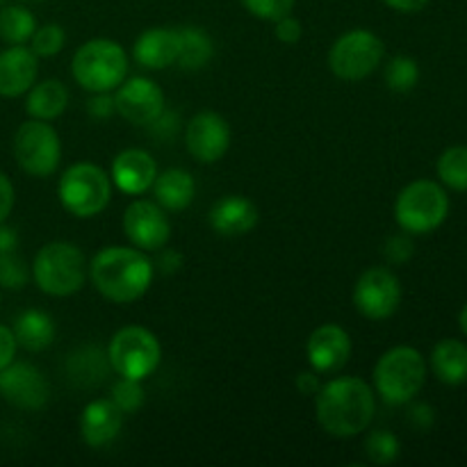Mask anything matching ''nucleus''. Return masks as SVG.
Instances as JSON below:
<instances>
[{"instance_id": "1", "label": "nucleus", "mask_w": 467, "mask_h": 467, "mask_svg": "<svg viewBox=\"0 0 467 467\" xmlns=\"http://www.w3.org/2000/svg\"><path fill=\"white\" fill-rule=\"evenodd\" d=\"M377 413V392L358 377H337L322 383L315 395V418L324 433L354 438L368 431Z\"/></svg>"}, {"instance_id": "2", "label": "nucleus", "mask_w": 467, "mask_h": 467, "mask_svg": "<svg viewBox=\"0 0 467 467\" xmlns=\"http://www.w3.org/2000/svg\"><path fill=\"white\" fill-rule=\"evenodd\" d=\"M155 267L137 246H105L91 258L89 281L112 304H132L149 292Z\"/></svg>"}, {"instance_id": "3", "label": "nucleus", "mask_w": 467, "mask_h": 467, "mask_svg": "<svg viewBox=\"0 0 467 467\" xmlns=\"http://www.w3.org/2000/svg\"><path fill=\"white\" fill-rule=\"evenodd\" d=\"M424 381H427V360L415 347H392L374 365V392L388 406L410 404L424 388Z\"/></svg>"}, {"instance_id": "4", "label": "nucleus", "mask_w": 467, "mask_h": 467, "mask_svg": "<svg viewBox=\"0 0 467 467\" xmlns=\"http://www.w3.org/2000/svg\"><path fill=\"white\" fill-rule=\"evenodd\" d=\"M30 272L44 295L71 296L85 285L89 265L80 246L71 242H48L36 251Z\"/></svg>"}, {"instance_id": "5", "label": "nucleus", "mask_w": 467, "mask_h": 467, "mask_svg": "<svg viewBox=\"0 0 467 467\" xmlns=\"http://www.w3.org/2000/svg\"><path fill=\"white\" fill-rule=\"evenodd\" d=\"M73 80L89 94L114 91L128 78V55L112 39H91L71 59Z\"/></svg>"}, {"instance_id": "6", "label": "nucleus", "mask_w": 467, "mask_h": 467, "mask_svg": "<svg viewBox=\"0 0 467 467\" xmlns=\"http://www.w3.org/2000/svg\"><path fill=\"white\" fill-rule=\"evenodd\" d=\"M57 196L62 208L78 219L103 213L112 199V178L94 162H76L59 176Z\"/></svg>"}, {"instance_id": "7", "label": "nucleus", "mask_w": 467, "mask_h": 467, "mask_svg": "<svg viewBox=\"0 0 467 467\" xmlns=\"http://www.w3.org/2000/svg\"><path fill=\"white\" fill-rule=\"evenodd\" d=\"M450 214V196L436 181H413L397 194L395 219L401 231L427 235L441 228Z\"/></svg>"}, {"instance_id": "8", "label": "nucleus", "mask_w": 467, "mask_h": 467, "mask_svg": "<svg viewBox=\"0 0 467 467\" xmlns=\"http://www.w3.org/2000/svg\"><path fill=\"white\" fill-rule=\"evenodd\" d=\"M108 360L119 377L144 381L162 363V347L149 328L123 327L109 340Z\"/></svg>"}, {"instance_id": "9", "label": "nucleus", "mask_w": 467, "mask_h": 467, "mask_svg": "<svg viewBox=\"0 0 467 467\" xmlns=\"http://www.w3.org/2000/svg\"><path fill=\"white\" fill-rule=\"evenodd\" d=\"M386 46L379 35L365 27L345 32L328 48V68L340 80L356 82L372 76L383 62Z\"/></svg>"}, {"instance_id": "10", "label": "nucleus", "mask_w": 467, "mask_h": 467, "mask_svg": "<svg viewBox=\"0 0 467 467\" xmlns=\"http://www.w3.org/2000/svg\"><path fill=\"white\" fill-rule=\"evenodd\" d=\"M14 158L18 167L32 178H48L57 171L62 160V141L50 121L30 119L18 126L14 135Z\"/></svg>"}, {"instance_id": "11", "label": "nucleus", "mask_w": 467, "mask_h": 467, "mask_svg": "<svg viewBox=\"0 0 467 467\" xmlns=\"http://www.w3.org/2000/svg\"><path fill=\"white\" fill-rule=\"evenodd\" d=\"M401 283L388 267H369L354 285V306L363 317L372 322L390 319L400 310Z\"/></svg>"}, {"instance_id": "12", "label": "nucleus", "mask_w": 467, "mask_h": 467, "mask_svg": "<svg viewBox=\"0 0 467 467\" xmlns=\"http://www.w3.org/2000/svg\"><path fill=\"white\" fill-rule=\"evenodd\" d=\"M123 233L128 242L146 254H155L162 246H167L171 237V223H169L167 210L155 201L137 199L126 208L121 219Z\"/></svg>"}, {"instance_id": "13", "label": "nucleus", "mask_w": 467, "mask_h": 467, "mask_svg": "<svg viewBox=\"0 0 467 467\" xmlns=\"http://www.w3.org/2000/svg\"><path fill=\"white\" fill-rule=\"evenodd\" d=\"M112 94L117 114L130 121L132 126H149L164 109L162 87L150 78H126Z\"/></svg>"}, {"instance_id": "14", "label": "nucleus", "mask_w": 467, "mask_h": 467, "mask_svg": "<svg viewBox=\"0 0 467 467\" xmlns=\"http://www.w3.org/2000/svg\"><path fill=\"white\" fill-rule=\"evenodd\" d=\"M185 146L196 162H219L231 149V126L213 109L194 114L185 128Z\"/></svg>"}, {"instance_id": "15", "label": "nucleus", "mask_w": 467, "mask_h": 467, "mask_svg": "<svg viewBox=\"0 0 467 467\" xmlns=\"http://www.w3.org/2000/svg\"><path fill=\"white\" fill-rule=\"evenodd\" d=\"M0 397L14 409L39 410L48 404V381L30 363H12L0 369Z\"/></svg>"}, {"instance_id": "16", "label": "nucleus", "mask_w": 467, "mask_h": 467, "mask_svg": "<svg viewBox=\"0 0 467 467\" xmlns=\"http://www.w3.org/2000/svg\"><path fill=\"white\" fill-rule=\"evenodd\" d=\"M306 358L319 374H336L349 363L351 337L337 324H322L306 340Z\"/></svg>"}, {"instance_id": "17", "label": "nucleus", "mask_w": 467, "mask_h": 467, "mask_svg": "<svg viewBox=\"0 0 467 467\" xmlns=\"http://www.w3.org/2000/svg\"><path fill=\"white\" fill-rule=\"evenodd\" d=\"M158 173V162L149 150L126 149L112 160L109 178L119 192L128 196H140L153 187Z\"/></svg>"}, {"instance_id": "18", "label": "nucleus", "mask_w": 467, "mask_h": 467, "mask_svg": "<svg viewBox=\"0 0 467 467\" xmlns=\"http://www.w3.org/2000/svg\"><path fill=\"white\" fill-rule=\"evenodd\" d=\"M39 76V57L26 44L0 50V96L18 99L27 94Z\"/></svg>"}, {"instance_id": "19", "label": "nucleus", "mask_w": 467, "mask_h": 467, "mask_svg": "<svg viewBox=\"0 0 467 467\" xmlns=\"http://www.w3.org/2000/svg\"><path fill=\"white\" fill-rule=\"evenodd\" d=\"M181 55V30L178 27H149L132 44V57L149 71H164L173 67Z\"/></svg>"}, {"instance_id": "20", "label": "nucleus", "mask_w": 467, "mask_h": 467, "mask_svg": "<svg viewBox=\"0 0 467 467\" xmlns=\"http://www.w3.org/2000/svg\"><path fill=\"white\" fill-rule=\"evenodd\" d=\"M258 219L260 214L254 201L240 194H228L219 199L208 214L213 231L223 237L246 235L258 226Z\"/></svg>"}, {"instance_id": "21", "label": "nucleus", "mask_w": 467, "mask_h": 467, "mask_svg": "<svg viewBox=\"0 0 467 467\" xmlns=\"http://www.w3.org/2000/svg\"><path fill=\"white\" fill-rule=\"evenodd\" d=\"M123 413L112 404V400H94L82 409L80 436L85 445L99 447L109 445L121 433Z\"/></svg>"}, {"instance_id": "22", "label": "nucleus", "mask_w": 467, "mask_h": 467, "mask_svg": "<svg viewBox=\"0 0 467 467\" xmlns=\"http://www.w3.org/2000/svg\"><path fill=\"white\" fill-rule=\"evenodd\" d=\"M153 196L155 203L162 205L167 213H182L192 205L196 196V181L187 169H167V171L158 173L153 182Z\"/></svg>"}, {"instance_id": "23", "label": "nucleus", "mask_w": 467, "mask_h": 467, "mask_svg": "<svg viewBox=\"0 0 467 467\" xmlns=\"http://www.w3.org/2000/svg\"><path fill=\"white\" fill-rule=\"evenodd\" d=\"M68 89L57 78L35 82L26 94V112L30 119L39 121H53L62 117L64 109L68 108Z\"/></svg>"}, {"instance_id": "24", "label": "nucleus", "mask_w": 467, "mask_h": 467, "mask_svg": "<svg viewBox=\"0 0 467 467\" xmlns=\"http://www.w3.org/2000/svg\"><path fill=\"white\" fill-rule=\"evenodd\" d=\"M433 374L445 386H463L467 383V345L454 337H445L431 349Z\"/></svg>"}, {"instance_id": "25", "label": "nucleus", "mask_w": 467, "mask_h": 467, "mask_svg": "<svg viewBox=\"0 0 467 467\" xmlns=\"http://www.w3.org/2000/svg\"><path fill=\"white\" fill-rule=\"evenodd\" d=\"M14 337L26 351H44L55 340V322L39 308H27L14 322Z\"/></svg>"}, {"instance_id": "26", "label": "nucleus", "mask_w": 467, "mask_h": 467, "mask_svg": "<svg viewBox=\"0 0 467 467\" xmlns=\"http://www.w3.org/2000/svg\"><path fill=\"white\" fill-rule=\"evenodd\" d=\"M68 379L80 388H96L108 379L109 360L108 351H100L99 347H82L71 358L67 360Z\"/></svg>"}, {"instance_id": "27", "label": "nucleus", "mask_w": 467, "mask_h": 467, "mask_svg": "<svg viewBox=\"0 0 467 467\" xmlns=\"http://www.w3.org/2000/svg\"><path fill=\"white\" fill-rule=\"evenodd\" d=\"M181 30V55H178V67L185 71H201L214 57V44L210 35L201 27L185 26Z\"/></svg>"}, {"instance_id": "28", "label": "nucleus", "mask_w": 467, "mask_h": 467, "mask_svg": "<svg viewBox=\"0 0 467 467\" xmlns=\"http://www.w3.org/2000/svg\"><path fill=\"white\" fill-rule=\"evenodd\" d=\"M36 30V18L23 5H7L0 9V39L9 46L27 44Z\"/></svg>"}, {"instance_id": "29", "label": "nucleus", "mask_w": 467, "mask_h": 467, "mask_svg": "<svg viewBox=\"0 0 467 467\" xmlns=\"http://www.w3.org/2000/svg\"><path fill=\"white\" fill-rule=\"evenodd\" d=\"M438 178L454 192H467V146H450L436 162Z\"/></svg>"}, {"instance_id": "30", "label": "nucleus", "mask_w": 467, "mask_h": 467, "mask_svg": "<svg viewBox=\"0 0 467 467\" xmlns=\"http://www.w3.org/2000/svg\"><path fill=\"white\" fill-rule=\"evenodd\" d=\"M383 80L395 94H409L420 82V64L409 55H397L383 68Z\"/></svg>"}, {"instance_id": "31", "label": "nucleus", "mask_w": 467, "mask_h": 467, "mask_svg": "<svg viewBox=\"0 0 467 467\" xmlns=\"http://www.w3.org/2000/svg\"><path fill=\"white\" fill-rule=\"evenodd\" d=\"M365 454L374 465H390L400 459L401 442L390 431H372L365 438Z\"/></svg>"}, {"instance_id": "32", "label": "nucleus", "mask_w": 467, "mask_h": 467, "mask_svg": "<svg viewBox=\"0 0 467 467\" xmlns=\"http://www.w3.org/2000/svg\"><path fill=\"white\" fill-rule=\"evenodd\" d=\"M109 400L112 404L121 410L123 415H132L144 406V388H141V381L128 377H119V381L112 386V392H109Z\"/></svg>"}, {"instance_id": "33", "label": "nucleus", "mask_w": 467, "mask_h": 467, "mask_svg": "<svg viewBox=\"0 0 467 467\" xmlns=\"http://www.w3.org/2000/svg\"><path fill=\"white\" fill-rule=\"evenodd\" d=\"M30 41V48L36 57H55L57 53H62L64 44H67V32L59 23H46V26H36Z\"/></svg>"}, {"instance_id": "34", "label": "nucleus", "mask_w": 467, "mask_h": 467, "mask_svg": "<svg viewBox=\"0 0 467 467\" xmlns=\"http://www.w3.org/2000/svg\"><path fill=\"white\" fill-rule=\"evenodd\" d=\"M30 276V267L26 265V260L18 258L16 251L0 255V287H5V290H23Z\"/></svg>"}, {"instance_id": "35", "label": "nucleus", "mask_w": 467, "mask_h": 467, "mask_svg": "<svg viewBox=\"0 0 467 467\" xmlns=\"http://www.w3.org/2000/svg\"><path fill=\"white\" fill-rule=\"evenodd\" d=\"M240 3L251 16L260 18V21L274 23L278 21V18L292 14L296 0H240Z\"/></svg>"}, {"instance_id": "36", "label": "nucleus", "mask_w": 467, "mask_h": 467, "mask_svg": "<svg viewBox=\"0 0 467 467\" xmlns=\"http://www.w3.org/2000/svg\"><path fill=\"white\" fill-rule=\"evenodd\" d=\"M383 255L390 265H404L409 263L415 255V244L410 240V233H397V235H390L383 244Z\"/></svg>"}, {"instance_id": "37", "label": "nucleus", "mask_w": 467, "mask_h": 467, "mask_svg": "<svg viewBox=\"0 0 467 467\" xmlns=\"http://www.w3.org/2000/svg\"><path fill=\"white\" fill-rule=\"evenodd\" d=\"M274 35H276V39L281 41V44H299L301 36H304V26H301L299 18L287 14V16L274 21Z\"/></svg>"}, {"instance_id": "38", "label": "nucleus", "mask_w": 467, "mask_h": 467, "mask_svg": "<svg viewBox=\"0 0 467 467\" xmlns=\"http://www.w3.org/2000/svg\"><path fill=\"white\" fill-rule=\"evenodd\" d=\"M406 420L418 431H429L433 427V422H436V410L429 404H424V401H410Z\"/></svg>"}, {"instance_id": "39", "label": "nucleus", "mask_w": 467, "mask_h": 467, "mask_svg": "<svg viewBox=\"0 0 467 467\" xmlns=\"http://www.w3.org/2000/svg\"><path fill=\"white\" fill-rule=\"evenodd\" d=\"M87 112H89L91 119H109L117 114V108H114V94L112 91H100V94L91 96V100L87 103Z\"/></svg>"}, {"instance_id": "40", "label": "nucleus", "mask_w": 467, "mask_h": 467, "mask_svg": "<svg viewBox=\"0 0 467 467\" xmlns=\"http://www.w3.org/2000/svg\"><path fill=\"white\" fill-rule=\"evenodd\" d=\"M155 260H153V267L158 269L160 274H164V276H171V274H178L182 267V255L178 254L176 249H167V246H162L160 251H155Z\"/></svg>"}, {"instance_id": "41", "label": "nucleus", "mask_w": 467, "mask_h": 467, "mask_svg": "<svg viewBox=\"0 0 467 467\" xmlns=\"http://www.w3.org/2000/svg\"><path fill=\"white\" fill-rule=\"evenodd\" d=\"M150 132H153L158 140L162 141H169L173 135H176V130L181 128V121H178V117L173 112H167V109H162V114H160L155 121L149 123Z\"/></svg>"}, {"instance_id": "42", "label": "nucleus", "mask_w": 467, "mask_h": 467, "mask_svg": "<svg viewBox=\"0 0 467 467\" xmlns=\"http://www.w3.org/2000/svg\"><path fill=\"white\" fill-rule=\"evenodd\" d=\"M18 342L14 337L12 328H7L5 324H0V369L7 368L14 358H16Z\"/></svg>"}, {"instance_id": "43", "label": "nucleus", "mask_w": 467, "mask_h": 467, "mask_svg": "<svg viewBox=\"0 0 467 467\" xmlns=\"http://www.w3.org/2000/svg\"><path fill=\"white\" fill-rule=\"evenodd\" d=\"M14 201H16V194H14L12 181L7 173L0 171V222L9 217V213L14 210Z\"/></svg>"}, {"instance_id": "44", "label": "nucleus", "mask_w": 467, "mask_h": 467, "mask_svg": "<svg viewBox=\"0 0 467 467\" xmlns=\"http://www.w3.org/2000/svg\"><path fill=\"white\" fill-rule=\"evenodd\" d=\"M322 374L315 372V369H310V372H299L296 374V390H299V395L304 397H315L319 392V388H322Z\"/></svg>"}, {"instance_id": "45", "label": "nucleus", "mask_w": 467, "mask_h": 467, "mask_svg": "<svg viewBox=\"0 0 467 467\" xmlns=\"http://www.w3.org/2000/svg\"><path fill=\"white\" fill-rule=\"evenodd\" d=\"M390 9L401 14H415V12H422L424 7L429 5V0H383Z\"/></svg>"}, {"instance_id": "46", "label": "nucleus", "mask_w": 467, "mask_h": 467, "mask_svg": "<svg viewBox=\"0 0 467 467\" xmlns=\"http://www.w3.org/2000/svg\"><path fill=\"white\" fill-rule=\"evenodd\" d=\"M18 246V235L12 226H5V222H0V255L12 254Z\"/></svg>"}, {"instance_id": "47", "label": "nucleus", "mask_w": 467, "mask_h": 467, "mask_svg": "<svg viewBox=\"0 0 467 467\" xmlns=\"http://www.w3.org/2000/svg\"><path fill=\"white\" fill-rule=\"evenodd\" d=\"M459 327H461V331L467 336V304L463 306V310H461V315H459Z\"/></svg>"}, {"instance_id": "48", "label": "nucleus", "mask_w": 467, "mask_h": 467, "mask_svg": "<svg viewBox=\"0 0 467 467\" xmlns=\"http://www.w3.org/2000/svg\"><path fill=\"white\" fill-rule=\"evenodd\" d=\"M21 3H44V0H21Z\"/></svg>"}, {"instance_id": "49", "label": "nucleus", "mask_w": 467, "mask_h": 467, "mask_svg": "<svg viewBox=\"0 0 467 467\" xmlns=\"http://www.w3.org/2000/svg\"><path fill=\"white\" fill-rule=\"evenodd\" d=\"M5 3V0H0V5H3Z\"/></svg>"}]
</instances>
